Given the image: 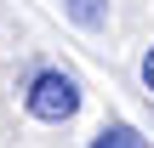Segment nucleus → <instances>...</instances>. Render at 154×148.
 I'll return each mask as SVG.
<instances>
[{
	"mask_svg": "<svg viewBox=\"0 0 154 148\" xmlns=\"http://www.w3.org/2000/svg\"><path fill=\"white\" fill-rule=\"evenodd\" d=\"M23 103H29V114L34 120H69L74 108H80V86L63 74V68H40L34 80H29V91H23Z\"/></svg>",
	"mask_w": 154,
	"mask_h": 148,
	"instance_id": "f257e3e1",
	"label": "nucleus"
},
{
	"mask_svg": "<svg viewBox=\"0 0 154 148\" xmlns=\"http://www.w3.org/2000/svg\"><path fill=\"white\" fill-rule=\"evenodd\" d=\"M91 148H143V131L126 125V120H114V125H103V131L91 137Z\"/></svg>",
	"mask_w": 154,
	"mask_h": 148,
	"instance_id": "f03ea898",
	"label": "nucleus"
},
{
	"mask_svg": "<svg viewBox=\"0 0 154 148\" xmlns=\"http://www.w3.org/2000/svg\"><path fill=\"white\" fill-rule=\"evenodd\" d=\"M63 11H69L80 29H103V23H109V0H63Z\"/></svg>",
	"mask_w": 154,
	"mask_h": 148,
	"instance_id": "7ed1b4c3",
	"label": "nucleus"
},
{
	"mask_svg": "<svg viewBox=\"0 0 154 148\" xmlns=\"http://www.w3.org/2000/svg\"><path fill=\"white\" fill-rule=\"evenodd\" d=\"M143 86L154 91V46H149V57H143Z\"/></svg>",
	"mask_w": 154,
	"mask_h": 148,
	"instance_id": "20e7f679",
	"label": "nucleus"
}]
</instances>
